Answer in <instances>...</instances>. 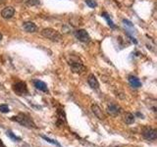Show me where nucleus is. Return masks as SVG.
<instances>
[{"label": "nucleus", "instance_id": "obj_19", "mask_svg": "<svg viewBox=\"0 0 157 147\" xmlns=\"http://www.w3.org/2000/svg\"><path fill=\"white\" fill-rule=\"evenodd\" d=\"M9 111H10V109H9L8 105H6V104H1V105H0V112H2V113H8Z\"/></svg>", "mask_w": 157, "mask_h": 147}, {"label": "nucleus", "instance_id": "obj_13", "mask_svg": "<svg viewBox=\"0 0 157 147\" xmlns=\"http://www.w3.org/2000/svg\"><path fill=\"white\" fill-rule=\"evenodd\" d=\"M129 82H130V85L132 87H140L141 86L140 81L136 77H134V76H130L129 77Z\"/></svg>", "mask_w": 157, "mask_h": 147}, {"label": "nucleus", "instance_id": "obj_5", "mask_svg": "<svg viewBox=\"0 0 157 147\" xmlns=\"http://www.w3.org/2000/svg\"><path fill=\"white\" fill-rule=\"evenodd\" d=\"M75 36L77 37V39H78L81 42H85L87 43L90 41V34L87 33L85 29H78V31L75 32Z\"/></svg>", "mask_w": 157, "mask_h": 147}, {"label": "nucleus", "instance_id": "obj_4", "mask_svg": "<svg viewBox=\"0 0 157 147\" xmlns=\"http://www.w3.org/2000/svg\"><path fill=\"white\" fill-rule=\"evenodd\" d=\"M13 90L16 92V94L18 95H24L28 93V87L26 82L24 81H19L17 83H15L13 85Z\"/></svg>", "mask_w": 157, "mask_h": 147}, {"label": "nucleus", "instance_id": "obj_6", "mask_svg": "<svg viewBox=\"0 0 157 147\" xmlns=\"http://www.w3.org/2000/svg\"><path fill=\"white\" fill-rule=\"evenodd\" d=\"M142 136L147 140H155L157 138V130L154 129H146L142 131Z\"/></svg>", "mask_w": 157, "mask_h": 147}, {"label": "nucleus", "instance_id": "obj_9", "mask_svg": "<svg viewBox=\"0 0 157 147\" xmlns=\"http://www.w3.org/2000/svg\"><path fill=\"white\" fill-rule=\"evenodd\" d=\"M23 28L27 32H36L37 31L36 24L33 22H25L23 23Z\"/></svg>", "mask_w": 157, "mask_h": 147}, {"label": "nucleus", "instance_id": "obj_18", "mask_svg": "<svg viewBox=\"0 0 157 147\" xmlns=\"http://www.w3.org/2000/svg\"><path fill=\"white\" fill-rule=\"evenodd\" d=\"M86 4L90 8H95L97 6V3L94 1V0H86Z\"/></svg>", "mask_w": 157, "mask_h": 147}, {"label": "nucleus", "instance_id": "obj_8", "mask_svg": "<svg viewBox=\"0 0 157 147\" xmlns=\"http://www.w3.org/2000/svg\"><path fill=\"white\" fill-rule=\"evenodd\" d=\"M15 14V9L11 6H8V7H5L2 11H1V16L3 19H11Z\"/></svg>", "mask_w": 157, "mask_h": 147}, {"label": "nucleus", "instance_id": "obj_20", "mask_svg": "<svg viewBox=\"0 0 157 147\" xmlns=\"http://www.w3.org/2000/svg\"><path fill=\"white\" fill-rule=\"evenodd\" d=\"M39 3V0H28L27 4L29 5V6H36Z\"/></svg>", "mask_w": 157, "mask_h": 147}, {"label": "nucleus", "instance_id": "obj_14", "mask_svg": "<svg viewBox=\"0 0 157 147\" xmlns=\"http://www.w3.org/2000/svg\"><path fill=\"white\" fill-rule=\"evenodd\" d=\"M135 118L136 117L132 115V113H126L125 116H124V121H125L126 124L131 125V124H132V123L135 122Z\"/></svg>", "mask_w": 157, "mask_h": 147}, {"label": "nucleus", "instance_id": "obj_16", "mask_svg": "<svg viewBox=\"0 0 157 147\" xmlns=\"http://www.w3.org/2000/svg\"><path fill=\"white\" fill-rule=\"evenodd\" d=\"M7 135H8L12 140H14V141H20V140H21V138H20V137H18L17 135H15L11 130H8V131H7Z\"/></svg>", "mask_w": 157, "mask_h": 147}, {"label": "nucleus", "instance_id": "obj_2", "mask_svg": "<svg viewBox=\"0 0 157 147\" xmlns=\"http://www.w3.org/2000/svg\"><path fill=\"white\" fill-rule=\"evenodd\" d=\"M12 121H15L19 123V124H21L23 126H26V127H29V129H36V126L34 125V123L32 121V119L29 118L28 115L26 114H23V113H20V114L16 117H13L12 118Z\"/></svg>", "mask_w": 157, "mask_h": 147}, {"label": "nucleus", "instance_id": "obj_22", "mask_svg": "<svg viewBox=\"0 0 157 147\" xmlns=\"http://www.w3.org/2000/svg\"><path fill=\"white\" fill-rule=\"evenodd\" d=\"M0 147H6V146H5V145H4V143H3V141H2L1 139H0Z\"/></svg>", "mask_w": 157, "mask_h": 147}, {"label": "nucleus", "instance_id": "obj_1", "mask_svg": "<svg viewBox=\"0 0 157 147\" xmlns=\"http://www.w3.org/2000/svg\"><path fill=\"white\" fill-rule=\"evenodd\" d=\"M41 36L47 39H50L51 41H55V42H60L63 39L62 34L59 32H57L56 29H53L51 28H43L41 31Z\"/></svg>", "mask_w": 157, "mask_h": 147}, {"label": "nucleus", "instance_id": "obj_7", "mask_svg": "<svg viewBox=\"0 0 157 147\" xmlns=\"http://www.w3.org/2000/svg\"><path fill=\"white\" fill-rule=\"evenodd\" d=\"M87 83L92 89H98V88H99V82H98L96 77L93 75V74H90V75L87 77Z\"/></svg>", "mask_w": 157, "mask_h": 147}, {"label": "nucleus", "instance_id": "obj_11", "mask_svg": "<svg viewBox=\"0 0 157 147\" xmlns=\"http://www.w3.org/2000/svg\"><path fill=\"white\" fill-rule=\"evenodd\" d=\"M33 85H34V86H36V89H38V90L43 91V92H47L48 91V88H47L46 83L43 82L42 81H39V80L33 81Z\"/></svg>", "mask_w": 157, "mask_h": 147}, {"label": "nucleus", "instance_id": "obj_21", "mask_svg": "<svg viewBox=\"0 0 157 147\" xmlns=\"http://www.w3.org/2000/svg\"><path fill=\"white\" fill-rule=\"evenodd\" d=\"M123 23H124L127 27H130V28H132V24L130 22V21H128V20H123Z\"/></svg>", "mask_w": 157, "mask_h": 147}, {"label": "nucleus", "instance_id": "obj_10", "mask_svg": "<svg viewBox=\"0 0 157 147\" xmlns=\"http://www.w3.org/2000/svg\"><path fill=\"white\" fill-rule=\"evenodd\" d=\"M91 111L92 113L96 116V118H98L99 120H103L105 118L104 114H103L102 110L100 109V107L98 106L97 104H92L91 105Z\"/></svg>", "mask_w": 157, "mask_h": 147}, {"label": "nucleus", "instance_id": "obj_12", "mask_svg": "<svg viewBox=\"0 0 157 147\" xmlns=\"http://www.w3.org/2000/svg\"><path fill=\"white\" fill-rule=\"evenodd\" d=\"M107 111L109 113L110 115H113V116H117L120 114V107H118L117 105L115 104H110L109 106L107 107Z\"/></svg>", "mask_w": 157, "mask_h": 147}, {"label": "nucleus", "instance_id": "obj_17", "mask_svg": "<svg viewBox=\"0 0 157 147\" xmlns=\"http://www.w3.org/2000/svg\"><path fill=\"white\" fill-rule=\"evenodd\" d=\"M41 137H42V138H43L44 140H46L47 142H49V143H52V144H54V145H57V146H59V147H61L60 143H58L57 141H55V140H52V139L49 138V137H47V136H44V135H42Z\"/></svg>", "mask_w": 157, "mask_h": 147}, {"label": "nucleus", "instance_id": "obj_15", "mask_svg": "<svg viewBox=\"0 0 157 147\" xmlns=\"http://www.w3.org/2000/svg\"><path fill=\"white\" fill-rule=\"evenodd\" d=\"M101 16L104 18L106 21H107V23H108V24L110 26V28H116V24L113 23V21L110 19V17H109V15H108L106 12H103L102 14H101Z\"/></svg>", "mask_w": 157, "mask_h": 147}, {"label": "nucleus", "instance_id": "obj_3", "mask_svg": "<svg viewBox=\"0 0 157 147\" xmlns=\"http://www.w3.org/2000/svg\"><path fill=\"white\" fill-rule=\"evenodd\" d=\"M69 65L71 67L72 72L75 74H82L86 70V66L83 65L82 62H78V61H69Z\"/></svg>", "mask_w": 157, "mask_h": 147}, {"label": "nucleus", "instance_id": "obj_23", "mask_svg": "<svg viewBox=\"0 0 157 147\" xmlns=\"http://www.w3.org/2000/svg\"><path fill=\"white\" fill-rule=\"evenodd\" d=\"M1 40H2V34L0 33V41H1Z\"/></svg>", "mask_w": 157, "mask_h": 147}]
</instances>
